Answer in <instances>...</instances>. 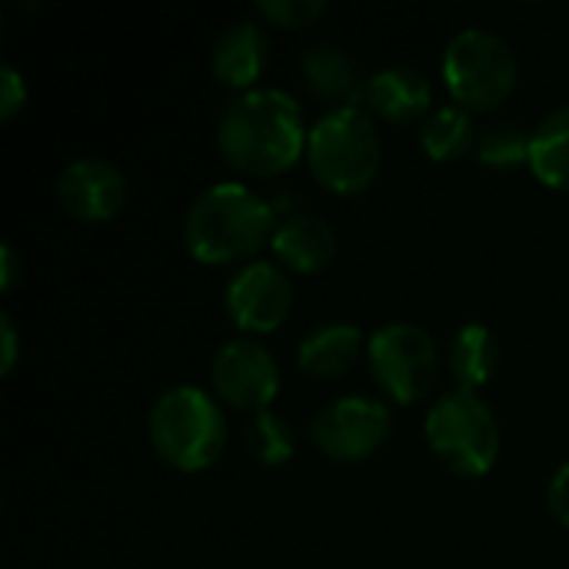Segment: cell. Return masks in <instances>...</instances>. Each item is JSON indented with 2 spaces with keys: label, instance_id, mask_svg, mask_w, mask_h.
<instances>
[{
  "label": "cell",
  "instance_id": "obj_17",
  "mask_svg": "<svg viewBox=\"0 0 569 569\" xmlns=\"http://www.w3.org/2000/svg\"><path fill=\"white\" fill-rule=\"evenodd\" d=\"M447 367L457 380V390H470L477 393L480 387H487L500 367V340L497 333L480 323L470 320L463 327L453 330L450 343H447Z\"/></svg>",
  "mask_w": 569,
  "mask_h": 569
},
{
  "label": "cell",
  "instance_id": "obj_5",
  "mask_svg": "<svg viewBox=\"0 0 569 569\" xmlns=\"http://www.w3.org/2000/svg\"><path fill=\"white\" fill-rule=\"evenodd\" d=\"M423 437L430 453L463 480L487 477L500 460V423L493 410L470 390H450L427 410Z\"/></svg>",
  "mask_w": 569,
  "mask_h": 569
},
{
  "label": "cell",
  "instance_id": "obj_18",
  "mask_svg": "<svg viewBox=\"0 0 569 569\" xmlns=\"http://www.w3.org/2000/svg\"><path fill=\"white\" fill-rule=\"evenodd\" d=\"M533 177L550 187L569 193V103L553 107L533 130H530V163Z\"/></svg>",
  "mask_w": 569,
  "mask_h": 569
},
{
  "label": "cell",
  "instance_id": "obj_7",
  "mask_svg": "<svg viewBox=\"0 0 569 569\" xmlns=\"http://www.w3.org/2000/svg\"><path fill=\"white\" fill-rule=\"evenodd\" d=\"M367 367L383 397L400 407H413L427 400L440 377V347L427 327L413 320H390L367 337Z\"/></svg>",
  "mask_w": 569,
  "mask_h": 569
},
{
  "label": "cell",
  "instance_id": "obj_6",
  "mask_svg": "<svg viewBox=\"0 0 569 569\" xmlns=\"http://www.w3.org/2000/svg\"><path fill=\"white\" fill-rule=\"evenodd\" d=\"M443 83L470 113H487L507 103V97L517 90L520 63L507 37H500L490 27H463L450 37L443 50Z\"/></svg>",
  "mask_w": 569,
  "mask_h": 569
},
{
  "label": "cell",
  "instance_id": "obj_2",
  "mask_svg": "<svg viewBox=\"0 0 569 569\" xmlns=\"http://www.w3.org/2000/svg\"><path fill=\"white\" fill-rule=\"evenodd\" d=\"M277 230L273 203L243 180L203 187L183 213V243L207 267L250 263Z\"/></svg>",
  "mask_w": 569,
  "mask_h": 569
},
{
  "label": "cell",
  "instance_id": "obj_12",
  "mask_svg": "<svg viewBox=\"0 0 569 569\" xmlns=\"http://www.w3.org/2000/svg\"><path fill=\"white\" fill-rule=\"evenodd\" d=\"M300 77L307 83V90L330 103V110H343V107H363V93H367V77L360 70V60L330 40L310 43L300 50L297 57Z\"/></svg>",
  "mask_w": 569,
  "mask_h": 569
},
{
  "label": "cell",
  "instance_id": "obj_14",
  "mask_svg": "<svg viewBox=\"0 0 569 569\" xmlns=\"http://www.w3.org/2000/svg\"><path fill=\"white\" fill-rule=\"evenodd\" d=\"M363 107L390 123H413L427 120L433 110V83L423 70L410 63H390L367 77Z\"/></svg>",
  "mask_w": 569,
  "mask_h": 569
},
{
  "label": "cell",
  "instance_id": "obj_25",
  "mask_svg": "<svg viewBox=\"0 0 569 569\" xmlns=\"http://www.w3.org/2000/svg\"><path fill=\"white\" fill-rule=\"evenodd\" d=\"M20 360V337H17V323L13 317L3 310L0 313V377H10L13 367Z\"/></svg>",
  "mask_w": 569,
  "mask_h": 569
},
{
  "label": "cell",
  "instance_id": "obj_20",
  "mask_svg": "<svg viewBox=\"0 0 569 569\" xmlns=\"http://www.w3.org/2000/svg\"><path fill=\"white\" fill-rule=\"evenodd\" d=\"M243 450L250 453L253 463L260 467H287L297 453V433L287 423V417L263 410L247 420L243 427Z\"/></svg>",
  "mask_w": 569,
  "mask_h": 569
},
{
  "label": "cell",
  "instance_id": "obj_9",
  "mask_svg": "<svg viewBox=\"0 0 569 569\" xmlns=\"http://www.w3.org/2000/svg\"><path fill=\"white\" fill-rule=\"evenodd\" d=\"M210 387L223 407L257 417L270 410L280 393L277 357L253 337H233L220 343L210 360Z\"/></svg>",
  "mask_w": 569,
  "mask_h": 569
},
{
  "label": "cell",
  "instance_id": "obj_13",
  "mask_svg": "<svg viewBox=\"0 0 569 569\" xmlns=\"http://www.w3.org/2000/svg\"><path fill=\"white\" fill-rule=\"evenodd\" d=\"M270 63V37L260 20H233L210 43V73L233 93L253 90Z\"/></svg>",
  "mask_w": 569,
  "mask_h": 569
},
{
  "label": "cell",
  "instance_id": "obj_11",
  "mask_svg": "<svg viewBox=\"0 0 569 569\" xmlns=\"http://www.w3.org/2000/svg\"><path fill=\"white\" fill-rule=\"evenodd\" d=\"M60 210L80 223H107L123 213L130 200L127 173L107 157H73L53 180Z\"/></svg>",
  "mask_w": 569,
  "mask_h": 569
},
{
  "label": "cell",
  "instance_id": "obj_21",
  "mask_svg": "<svg viewBox=\"0 0 569 569\" xmlns=\"http://www.w3.org/2000/svg\"><path fill=\"white\" fill-rule=\"evenodd\" d=\"M473 157L487 170H517V167H527L530 163V130H523L513 120H497V123H490V127L480 130Z\"/></svg>",
  "mask_w": 569,
  "mask_h": 569
},
{
  "label": "cell",
  "instance_id": "obj_26",
  "mask_svg": "<svg viewBox=\"0 0 569 569\" xmlns=\"http://www.w3.org/2000/svg\"><path fill=\"white\" fill-rule=\"evenodd\" d=\"M23 277V260L13 243H0V290L10 293Z\"/></svg>",
  "mask_w": 569,
  "mask_h": 569
},
{
  "label": "cell",
  "instance_id": "obj_1",
  "mask_svg": "<svg viewBox=\"0 0 569 569\" xmlns=\"http://www.w3.org/2000/svg\"><path fill=\"white\" fill-rule=\"evenodd\" d=\"M307 120L300 100L283 87L233 93L217 117V150L240 177H280L307 157Z\"/></svg>",
  "mask_w": 569,
  "mask_h": 569
},
{
  "label": "cell",
  "instance_id": "obj_8",
  "mask_svg": "<svg viewBox=\"0 0 569 569\" xmlns=\"http://www.w3.org/2000/svg\"><path fill=\"white\" fill-rule=\"evenodd\" d=\"M393 430V413L383 400L367 393H347L323 403L310 423V443L333 463H360L370 460Z\"/></svg>",
  "mask_w": 569,
  "mask_h": 569
},
{
  "label": "cell",
  "instance_id": "obj_23",
  "mask_svg": "<svg viewBox=\"0 0 569 569\" xmlns=\"http://www.w3.org/2000/svg\"><path fill=\"white\" fill-rule=\"evenodd\" d=\"M27 107V80L13 63L0 67V120H13Z\"/></svg>",
  "mask_w": 569,
  "mask_h": 569
},
{
  "label": "cell",
  "instance_id": "obj_16",
  "mask_svg": "<svg viewBox=\"0 0 569 569\" xmlns=\"http://www.w3.org/2000/svg\"><path fill=\"white\" fill-rule=\"evenodd\" d=\"M367 353V337L357 323L330 320L313 327L297 343V367L310 380H340Z\"/></svg>",
  "mask_w": 569,
  "mask_h": 569
},
{
  "label": "cell",
  "instance_id": "obj_24",
  "mask_svg": "<svg viewBox=\"0 0 569 569\" xmlns=\"http://www.w3.org/2000/svg\"><path fill=\"white\" fill-rule=\"evenodd\" d=\"M547 510H550V517H553L560 527H567L569 530V460H563V463L553 470V477H550V483H547Z\"/></svg>",
  "mask_w": 569,
  "mask_h": 569
},
{
  "label": "cell",
  "instance_id": "obj_3",
  "mask_svg": "<svg viewBox=\"0 0 569 569\" xmlns=\"http://www.w3.org/2000/svg\"><path fill=\"white\" fill-rule=\"evenodd\" d=\"M147 437L167 467L180 473H203L227 450V417L213 393L180 383L150 403Z\"/></svg>",
  "mask_w": 569,
  "mask_h": 569
},
{
  "label": "cell",
  "instance_id": "obj_15",
  "mask_svg": "<svg viewBox=\"0 0 569 569\" xmlns=\"http://www.w3.org/2000/svg\"><path fill=\"white\" fill-rule=\"evenodd\" d=\"M270 250L287 273H320L337 257V230L317 213H290L277 223Z\"/></svg>",
  "mask_w": 569,
  "mask_h": 569
},
{
  "label": "cell",
  "instance_id": "obj_19",
  "mask_svg": "<svg viewBox=\"0 0 569 569\" xmlns=\"http://www.w3.org/2000/svg\"><path fill=\"white\" fill-rule=\"evenodd\" d=\"M477 137L480 130L473 123V113L463 110L460 103H443V107H433V113L423 120L420 150L433 163H457L477 150Z\"/></svg>",
  "mask_w": 569,
  "mask_h": 569
},
{
  "label": "cell",
  "instance_id": "obj_22",
  "mask_svg": "<svg viewBox=\"0 0 569 569\" xmlns=\"http://www.w3.org/2000/svg\"><path fill=\"white\" fill-rule=\"evenodd\" d=\"M257 17H263L267 23L280 27V30H303L310 27L317 17L327 13L323 0H257Z\"/></svg>",
  "mask_w": 569,
  "mask_h": 569
},
{
  "label": "cell",
  "instance_id": "obj_10",
  "mask_svg": "<svg viewBox=\"0 0 569 569\" xmlns=\"http://www.w3.org/2000/svg\"><path fill=\"white\" fill-rule=\"evenodd\" d=\"M223 310L227 320L250 337L273 333L287 323L293 310V283L280 263L250 260L230 273L223 287Z\"/></svg>",
  "mask_w": 569,
  "mask_h": 569
},
{
  "label": "cell",
  "instance_id": "obj_4",
  "mask_svg": "<svg viewBox=\"0 0 569 569\" xmlns=\"http://www.w3.org/2000/svg\"><path fill=\"white\" fill-rule=\"evenodd\" d=\"M310 173L337 197H357L373 187L383 167V140L367 107L327 110L307 133Z\"/></svg>",
  "mask_w": 569,
  "mask_h": 569
}]
</instances>
